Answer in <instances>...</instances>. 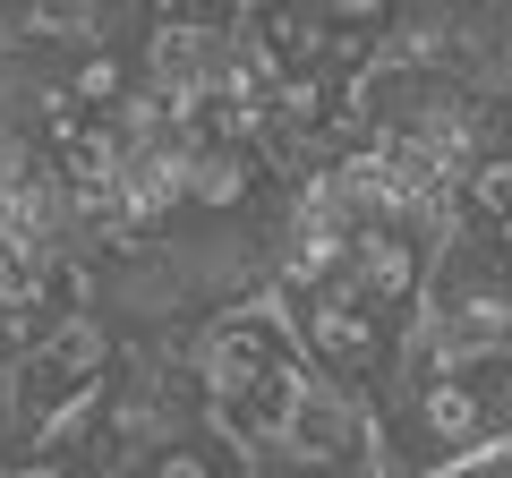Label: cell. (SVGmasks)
<instances>
[{
	"instance_id": "cell-1",
	"label": "cell",
	"mask_w": 512,
	"mask_h": 478,
	"mask_svg": "<svg viewBox=\"0 0 512 478\" xmlns=\"http://www.w3.org/2000/svg\"><path fill=\"white\" fill-rule=\"evenodd\" d=\"M274 308H282V325H291L299 359H308L316 376H333V385H350V393L376 402L384 368H393V333H402V325H393L376 299H359V282L325 274V282H308V291L274 299Z\"/></svg>"
},
{
	"instance_id": "cell-2",
	"label": "cell",
	"mask_w": 512,
	"mask_h": 478,
	"mask_svg": "<svg viewBox=\"0 0 512 478\" xmlns=\"http://www.w3.org/2000/svg\"><path fill=\"white\" fill-rule=\"evenodd\" d=\"M274 470H384V444H376V402L308 368V385H299L291 419H282Z\"/></svg>"
},
{
	"instance_id": "cell-3",
	"label": "cell",
	"mask_w": 512,
	"mask_h": 478,
	"mask_svg": "<svg viewBox=\"0 0 512 478\" xmlns=\"http://www.w3.org/2000/svg\"><path fill=\"white\" fill-rule=\"evenodd\" d=\"M146 478H239L248 470V453H239V436L205 410V419H188V427H171L163 444H146V461H137Z\"/></svg>"
},
{
	"instance_id": "cell-4",
	"label": "cell",
	"mask_w": 512,
	"mask_h": 478,
	"mask_svg": "<svg viewBox=\"0 0 512 478\" xmlns=\"http://www.w3.org/2000/svg\"><path fill=\"white\" fill-rule=\"evenodd\" d=\"M333 26H359V35H384V18L402 9V0H316Z\"/></svg>"
}]
</instances>
